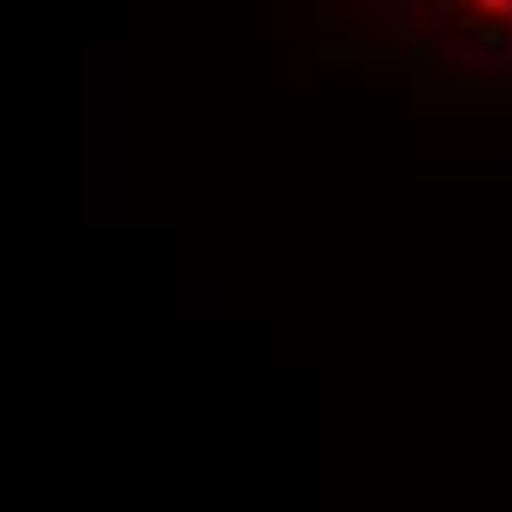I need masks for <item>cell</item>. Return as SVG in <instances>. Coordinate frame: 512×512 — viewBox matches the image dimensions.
Returning <instances> with one entry per match:
<instances>
[{
	"mask_svg": "<svg viewBox=\"0 0 512 512\" xmlns=\"http://www.w3.org/2000/svg\"><path fill=\"white\" fill-rule=\"evenodd\" d=\"M483 18H501V24H512V0H471Z\"/></svg>",
	"mask_w": 512,
	"mask_h": 512,
	"instance_id": "1",
	"label": "cell"
}]
</instances>
